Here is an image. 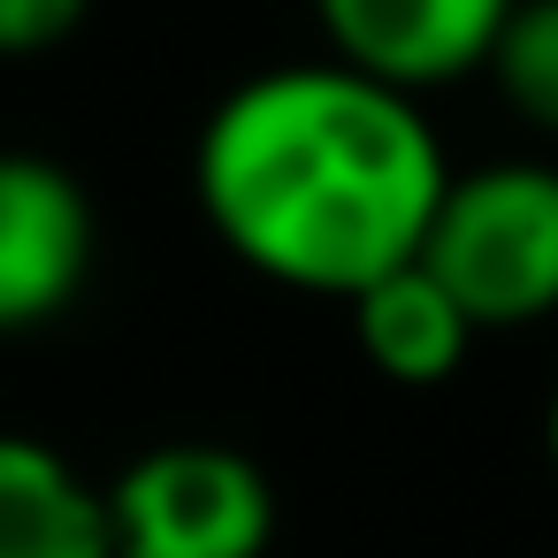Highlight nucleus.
Instances as JSON below:
<instances>
[{
  "mask_svg": "<svg viewBox=\"0 0 558 558\" xmlns=\"http://www.w3.org/2000/svg\"><path fill=\"white\" fill-rule=\"evenodd\" d=\"M451 161L413 93L344 70L283 62L230 85L192 146L207 230L268 283L360 299L421 260Z\"/></svg>",
  "mask_w": 558,
  "mask_h": 558,
  "instance_id": "1",
  "label": "nucleus"
},
{
  "mask_svg": "<svg viewBox=\"0 0 558 558\" xmlns=\"http://www.w3.org/2000/svg\"><path fill=\"white\" fill-rule=\"evenodd\" d=\"M421 260L474 329H527L558 314V169L482 161L451 169Z\"/></svg>",
  "mask_w": 558,
  "mask_h": 558,
  "instance_id": "2",
  "label": "nucleus"
},
{
  "mask_svg": "<svg viewBox=\"0 0 558 558\" xmlns=\"http://www.w3.org/2000/svg\"><path fill=\"white\" fill-rule=\"evenodd\" d=\"M116 558H260L276 489L230 444H154L108 482Z\"/></svg>",
  "mask_w": 558,
  "mask_h": 558,
  "instance_id": "3",
  "label": "nucleus"
},
{
  "mask_svg": "<svg viewBox=\"0 0 558 558\" xmlns=\"http://www.w3.org/2000/svg\"><path fill=\"white\" fill-rule=\"evenodd\" d=\"M100 253L85 184L47 154H0V337L70 314Z\"/></svg>",
  "mask_w": 558,
  "mask_h": 558,
  "instance_id": "4",
  "label": "nucleus"
},
{
  "mask_svg": "<svg viewBox=\"0 0 558 558\" xmlns=\"http://www.w3.org/2000/svg\"><path fill=\"white\" fill-rule=\"evenodd\" d=\"M520 0H314L329 62L367 70L398 93H436L489 70V47Z\"/></svg>",
  "mask_w": 558,
  "mask_h": 558,
  "instance_id": "5",
  "label": "nucleus"
},
{
  "mask_svg": "<svg viewBox=\"0 0 558 558\" xmlns=\"http://www.w3.org/2000/svg\"><path fill=\"white\" fill-rule=\"evenodd\" d=\"M0 558H116L108 489L54 444L0 428Z\"/></svg>",
  "mask_w": 558,
  "mask_h": 558,
  "instance_id": "6",
  "label": "nucleus"
},
{
  "mask_svg": "<svg viewBox=\"0 0 558 558\" xmlns=\"http://www.w3.org/2000/svg\"><path fill=\"white\" fill-rule=\"evenodd\" d=\"M344 306H352V337H360L367 367L390 375V383H405V390L451 383V375L466 367L474 337H482V329L466 322V306L436 283L428 260H405V268L375 276V283H367L360 299H344Z\"/></svg>",
  "mask_w": 558,
  "mask_h": 558,
  "instance_id": "7",
  "label": "nucleus"
},
{
  "mask_svg": "<svg viewBox=\"0 0 558 558\" xmlns=\"http://www.w3.org/2000/svg\"><path fill=\"white\" fill-rule=\"evenodd\" d=\"M489 85L527 131L558 138V0H520L505 16L489 47Z\"/></svg>",
  "mask_w": 558,
  "mask_h": 558,
  "instance_id": "8",
  "label": "nucleus"
},
{
  "mask_svg": "<svg viewBox=\"0 0 558 558\" xmlns=\"http://www.w3.org/2000/svg\"><path fill=\"white\" fill-rule=\"evenodd\" d=\"M93 0H0V62H39L77 39Z\"/></svg>",
  "mask_w": 558,
  "mask_h": 558,
  "instance_id": "9",
  "label": "nucleus"
},
{
  "mask_svg": "<svg viewBox=\"0 0 558 558\" xmlns=\"http://www.w3.org/2000/svg\"><path fill=\"white\" fill-rule=\"evenodd\" d=\"M543 451H550V474H558V390H550V413H543Z\"/></svg>",
  "mask_w": 558,
  "mask_h": 558,
  "instance_id": "10",
  "label": "nucleus"
}]
</instances>
